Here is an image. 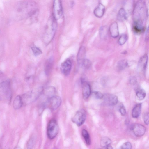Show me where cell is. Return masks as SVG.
Returning <instances> with one entry per match:
<instances>
[{"label":"cell","instance_id":"6da1fadb","mask_svg":"<svg viewBox=\"0 0 149 149\" xmlns=\"http://www.w3.org/2000/svg\"><path fill=\"white\" fill-rule=\"evenodd\" d=\"M133 12L134 23L143 26L148 14L145 1L142 0L137 1L134 5Z\"/></svg>","mask_w":149,"mask_h":149},{"label":"cell","instance_id":"7a4b0ae2","mask_svg":"<svg viewBox=\"0 0 149 149\" xmlns=\"http://www.w3.org/2000/svg\"><path fill=\"white\" fill-rule=\"evenodd\" d=\"M43 90L42 87H38L22 94L21 96L23 105H26L35 101L43 93Z\"/></svg>","mask_w":149,"mask_h":149},{"label":"cell","instance_id":"3957f363","mask_svg":"<svg viewBox=\"0 0 149 149\" xmlns=\"http://www.w3.org/2000/svg\"><path fill=\"white\" fill-rule=\"evenodd\" d=\"M12 97L11 83L9 80L0 83V101L10 103Z\"/></svg>","mask_w":149,"mask_h":149},{"label":"cell","instance_id":"277c9868","mask_svg":"<svg viewBox=\"0 0 149 149\" xmlns=\"http://www.w3.org/2000/svg\"><path fill=\"white\" fill-rule=\"evenodd\" d=\"M59 127L56 120L52 119L49 122L47 126V134L50 139L54 138L59 132Z\"/></svg>","mask_w":149,"mask_h":149},{"label":"cell","instance_id":"5b68a950","mask_svg":"<svg viewBox=\"0 0 149 149\" xmlns=\"http://www.w3.org/2000/svg\"><path fill=\"white\" fill-rule=\"evenodd\" d=\"M33 4L31 2H23L19 6L18 12L22 14H25L27 16L32 15L35 12L33 10Z\"/></svg>","mask_w":149,"mask_h":149},{"label":"cell","instance_id":"8992f818","mask_svg":"<svg viewBox=\"0 0 149 149\" xmlns=\"http://www.w3.org/2000/svg\"><path fill=\"white\" fill-rule=\"evenodd\" d=\"M55 20L54 17L51 20V23L49 24L45 31L44 40L47 42L50 41L54 35L56 27Z\"/></svg>","mask_w":149,"mask_h":149},{"label":"cell","instance_id":"52a82bcc","mask_svg":"<svg viewBox=\"0 0 149 149\" xmlns=\"http://www.w3.org/2000/svg\"><path fill=\"white\" fill-rule=\"evenodd\" d=\"M86 116L85 111L84 109H81L76 112L72 120L77 126H80L84 123Z\"/></svg>","mask_w":149,"mask_h":149},{"label":"cell","instance_id":"ba28073f","mask_svg":"<svg viewBox=\"0 0 149 149\" xmlns=\"http://www.w3.org/2000/svg\"><path fill=\"white\" fill-rule=\"evenodd\" d=\"M131 129L134 135L137 137L143 136L146 130V128L144 125L139 123H135L132 125Z\"/></svg>","mask_w":149,"mask_h":149},{"label":"cell","instance_id":"9c48e42d","mask_svg":"<svg viewBox=\"0 0 149 149\" xmlns=\"http://www.w3.org/2000/svg\"><path fill=\"white\" fill-rule=\"evenodd\" d=\"M53 17L56 20L60 19L62 15V7L60 0L54 1L53 3Z\"/></svg>","mask_w":149,"mask_h":149},{"label":"cell","instance_id":"30bf717a","mask_svg":"<svg viewBox=\"0 0 149 149\" xmlns=\"http://www.w3.org/2000/svg\"><path fill=\"white\" fill-rule=\"evenodd\" d=\"M103 98L104 103L106 104L113 106L116 105L118 102V97L116 95L110 93H106L104 95Z\"/></svg>","mask_w":149,"mask_h":149},{"label":"cell","instance_id":"8fae6325","mask_svg":"<svg viewBox=\"0 0 149 149\" xmlns=\"http://www.w3.org/2000/svg\"><path fill=\"white\" fill-rule=\"evenodd\" d=\"M48 102L50 108L55 110L61 105V99L59 96L54 95L48 99Z\"/></svg>","mask_w":149,"mask_h":149},{"label":"cell","instance_id":"7c38bea8","mask_svg":"<svg viewBox=\"0 0 149 149\" xmlns=\"http://www.w3.org/2000/svg\"><path fill=\"white\" fill-rule=\"evenodd\" d=\"M72 62L70 59H67L61 64V70L62 73L65 76L69 74L72 67Z\"/></svg>","mask_w":149,"mask_h":149},{"label":"cell","instance_id":"4fadbf2b","mask_svg":"<svg viewBox=\"0 0 149 149\" xmlns=\"http://www.w3.org/2000/svg\"><path fill=\"white\" fill-rule=\"evenodd\" d=\"M82 85V95L84 99H88L91 93V88L88 81L81 82Z\"/></svg>","mask_w":149,"mask_h":149},{"label":"cell","instance_id":"5bb4252c","mask_svg":"<svg viewBox=\"0 0 149 149\" xmlns=\"http://www.w3.org/2000/svg\"><path fill=\"white\" fill-rule=\"evenodd\" d=\"M148 61V56L146 54L142 56L139 59L137 65L138 69L144 72L146 70Z\"/></svg>","mask_w":149,"mask_h":149},{"label":"cell","instance_id":"9a60e30c","mask_svg":"<svg viewBox=\"0 0 149 149\" xmlns=\"http://www.w3.org/2000/svg\"><path fill=\"white\" fill-rule=\"evenodd\" d=\"M109 31L111 36L116 38L119 35V31L117 23L114 22L112 23L109 28Z\"/></svg>","mask_w":149,"mask_h":149},{"label":"cell","instance_id":"2e32d148","mask_svg":"<svg viewBox=\"0 0 149 149\" xmlns=\"http://www.w3.org/2000/svg\"><path fill=\"white\" fill-rule=\"evenodd\" d=\"M105 11L104 6L101 3H99L95 9L93 13L95 16L98 18L102 17Z\"/></svg>","mask_w":149,"mask_h":149},{"label":"cell","instance_id":"e0dca14e","mask_svg":"<svg viewBox=\"0 0 149 149\" xmlns=\"http://www.w3.org/2000/svg\"><path fill=\"white\" fill-rule=\"evenodd\" d=\"M128 17L127 13L123 8H120L119 10L117 15V19L120 21H123L126 20Z\"/></svg>","mask_w":149,"mask_h":149},{"label":"cell","instance_id":"ac0fdd59","mask_svg":"<svg viewBox=\"0 0 149 149\" xmlns=\"http://www.w3.org/2000/svg\"><path fill=\"white\" fill-rule=\"evenodd\" d=\"M142 108V104L139 103L136 104L133 108L132 115L133 118H138L140 115L141 112Z\"/></svg>","mask_w":149,"mask_h":149},{"label":"cell","instance_id":"d6986e66","mask_svg":"<svg viewBox=\"0 0 149 149\" xmlns=\"http://www.w3.org/2000/svg\"><path fill=\"white\" fill-rule=\"evenodd\" d=\"M43 93L48 97V99L54 96L56 93L55 88L53 86H50L44 89Z\"/></svg>","mask_w":149,"mask_h":149},{"label":"cell","instance_id":"ffe728a7","mask_svg":"<svg viewBox=\"0 0 149 149\" xmlns=\"http://www.w3.org/2000/svg\"><path fill=\"white\" fill-rule=\"evenodd\" d=\"M23 103L20 95L17 96L14 99L13 103V106L14 109H18L23 106Z\"/></svg>","mask_w":149,"mask_h":149},{"label":"cell","instance_id":"44dd1931","mask_svg":"<svg viewBox=\"0 0 149 149\" xmlns=\"http://www.w3.org/2000/svg\"><path fill=\"white\" fill-rule=\"evenodd\" d=\"M85 49L84 47H81L79 49L77 56V60L79 64H82L84 60L85 54Z\"/></svg>","mask_w":149,"mask_h":149},{"label":"cell","instance_id":"7402d4cb","mask_svg":"<svg viewBox=\"0 0 149 149\" xmlns=\"http://www.w3.org/2000/svg\"><path fill=\"white\" fill-rule=\"evenodd\" d=\"M53 61L52 58H50L46 61L45 66V71L46 74L48 75L51 71L53 65Z\"/></svg>","mask_w":149,"mask_h":149},{"label":"cell","instance_id":"603a6c76","mask_svg":"<svg viewBox=\"0 0 149 149\" xmlns=\"http://www.w3.org/2000/svg\"><path fill=\"white\" fill-rule=\"evenodd\" d=\"M132 28L134 32L137 34H141L144 31L143 26L136 23H133Z\"/></svg>","mask_w":149,"mask_h":149},{"label":"cell","instance_id":"cb8c5ba5","mask_svg":"<svg viewBox=\"0 0 149 149\" xmlns=\"http://www.w3.org/2000/svg\"><path fill=\"white\" fill-rule=\"evenodd\" d=\"M111 143V139L107 137H104L102 138L100 141V145L102 147H106L110 146Z\"/></svg>","mask_w":149,"mask_h":149},{"label":"cell","instance_id":"d4e9b609","mask_svg":"<svg viewBox=\"0 0 149 149\" xmlns=\"http://www.w3.org/2000/svg\"><path fill=\"white\" fill-rule=\"evenodd\" d=\"M128 63L126 60L122 59L118 62L117 67L119 70H121L125 69L128 66Z\"/></svg>","mask_w":149,"mask_h":149},{"label":"cell","instance_id":"484cf974","mask_svg":"<svg viewBox=\"0 0 149 149\" xmlns=\"http://www.w3.org/2000/svg\"><path fill=\"white\" fill-rule=\"evenodd\" d=\"M82 135L85 139L86 143L88 145L90 144L91 143L90 136L89 133L86 130L83 129L82 131Z\"/></svg>","mask_w":149,"mask_h":149},{"label":"cell","instance_id":"4316f807","mask_svg":"<svg viewBox=\"0 0 149 149\" xmlns=\"http://www.w3.org/2000/svg\"><path fill=\"white\" fill-rule=\"evenodd\" d=\"M136 95L138 100H141L145 98L146 93L144 90L140 89L136 92Z\"/></svg>","mask_w":149,"mask_h":149},{"label":"cell","instance_id":"83f0119b","mask_svg":"<svg viewBox=\"0 0 149 149\" xmlns=\"http://www.w3.org/2000/svg\"><path fill=\"white\" fill-rule=\"evenodd\" d=\"M35 142V137L31 136L28 140L26 145L27 149H33Z\"/></svg>","mask_w":149,"mask_h":149},{"label":"cell","instance_id":"f1b7e54d","mask_svg":"<svg viewBox=\"0 0 149 149\" xmlns=\"http://www.w3.org/2000/svg\"><path fill=\"white\" fill-rule=\"evenodd\" d=\"M99 34L101 38L103 39L106 37L107 34V29L106 26H102L100 28Z\"/></svg>","mask_w":149,"mask_h":149},{"label":"cell","instance_id":"f546056e","mask_svg":"<svg viewBox=\"0 0 149 149\" xmlns=\"http://www.w3.org/2000/svg\"><path fill=\"white\" fill-rule=\"evenodd\" d=\"M127 39V35L125 34H123L120 36L118 39V43L120 45H123L125 44Z\"/></svg>","mask_w":149,"mask_h":149},{"label":"cell","instance_id":"4dcf8cb0","mask_svg":"<svg viewBox=\"0 0 149 149\" xmlns=\"http://www.w3.org/2000/svg\"><path fill=\"white\" fill-rule=\"evenodd\" d=\"M82 64L83 67L86 69L90 68L92 66L91 62L89 60L87 59H84L82 62Z\"/></svg>","mask_w":149,"mask_h":149},{"label":"cell","instance_id":"1f68e13d","mask_svg":"<svg viewBox=\"0 0 149 149\" xmlns=\"http://www.w3.org/2000/svg\"><path fill=\"white\" fill-rule=\"evenodd\" d=\"M92 95L95 98L97 99L103 98L104 95L100 92L98 91H94L92 92Z\"/></svg>","mask_w":149,"mask_h":149},{"label":"cell","instance_id":"d6a6232c","mask_svg":"<svg viewBox=\"0 0 149 149\" xmlns=\"http://www.w3.org/2000/svg\"><path fill=\"white\" fill-rule=\"evenodd\" d=\"M34 54L36 56L40 55L42 53L41 49L36 46H33L31 48Z\"/></svg>","mask_w":149,"mask_h":149},{"label":"cell","instance_id":"836d02e7","mask_svg":"<svg viewBox=\"0 0 149 149\" xmlns=\"http://www.w3.org/2000/svg\"><path fill=\"white\" fill-rule=\"evenodd\" d=\"M132 145L129 142L123 143L120 147V149H132Z\"/></svg>","mask_w":149,"mask_h":149},{"label":"cell","instance_id":"e575fe53","mask_svg":"<svg viewBox=\"0 0 149 149\" xmlns=\"http://www.w3.org/2000/svg\"><path fill=\"white\" fill-rule=\"evenodd\" d=\"M143 118L145 124L148 125L149 124V114L148 112L144 113L143 116Z\"/></svg>","mask_w":149,"mask_h":149},{"label":"cell","instance_id":"d590c367","mask_svg":"<svg viewBox=\"0 0 149 149\" xmlns=\"http://www.w3.org/2000/svg\"><path fill=\"white\" fill-rule=\"evenodd\" d=\"M119 110L120 114L124 116L126 114V109L123 104L120 106Z\"/></svg>","mask_w":149,"mask_h":149},{"label":"cell","instance_id":"8d00e7d4","mask_svg":"<svg viewBox=\"0 0 149 149\" xmlns=\"http://www.w3.org/2000/svg\"><path fill=\"white\" fill-rule=\"evenodd\" d=\"M129 82L130 84L134 85L137 83V79L135 76L131 77L129 79Z\"/></svg>","mask_w":149,"mask_h":149},{"label":"cell","instance_id":"74e56055","mask_svg":"<svg viewBox=\"0 0 149 149\" xmlns=\"http://www.w3.org/2000/svg\"><path fill=\"white\" fill-rule=\"evenodd\" d=\"M148 28L146 31V40H148Z\"/></svg>","mask_w":149,"mask_h":149},{"label":"cell","instance_id":"f35d334b","mask_svg":"<svg viewBox=\"0 0 149 149\" xmlns=\"http://www.w3.org/2000/svg\"><path fill=\"white\" fill-rule=\"evenodd\" d=\"M105 149H113V148L111 146H109L105 147Z\"/></svg>","mask_w":149,"mask_h":149},{"label":"cell","instance_id":"ab89813d","mask_svg":"<svg viewBox=\"0 0 149 149\" xmlns=\"http://www.w3.org/2000/svg\"><path fill=\"white\" fill-rule=\"evenodd\" d=\"M14 149H22V148L19 146H16L14 148Z\"/></svg>","mask_w":149,"mask_h":149},{"label":"cell","instance_id":"60d3db41","mask_svg":"<svg viewBox=\"0 0 149 149\" xmlns=\"http://www.w3.org/2000/svg\"><path fill=\"white\" fill-rule=\"evenodd\" d=\"M0 149H2L1 147L0 146Z\"/></svg>","mask_w":149,"mask_h":149}]
</instances>
